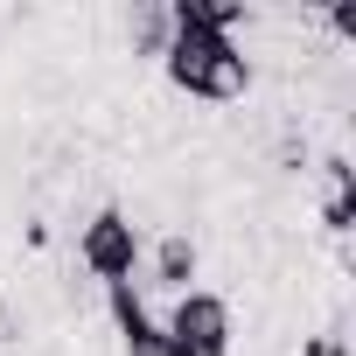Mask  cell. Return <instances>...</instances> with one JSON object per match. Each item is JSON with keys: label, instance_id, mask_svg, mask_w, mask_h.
<instances>
[{"label": "cell", "instance_id": "6da1fadb", "mask_svg": "<svg viewBox=\"0 0 356 356\" xmlns=\"http://www.w3.org/2000/svg\"><path fill=\"white\" fill-rule=\"evenodd\" d=\"M245 8L238 0H175L168 8V42H161V70L175 91L189 98H210V105H231L252 91V63L238 49V29Z\"/></svg>", "mask_w": 356, "mask_h": 356}, {"label": "cell", "instance_id": "7a4b0ae2", "mask_svg": "<svg viewBox=\"0 0 356 356\" xmlns=\"http://www.w3.org/2000/svg\"><path fill=\"white\" fill-rule=\"evenodd\" d=\"M77 259H84L91 280L126 286V280L140 273V231H133V217H126V210H98V217L77 231Z\"/></svg>", "mask_w": 356, "mask_h": 356}, {"label": "cell", "instance_id": "3957f363", "mask_svg": "<svg viewBox=\"0 0 356 356\" xmlns=\"http://www.w3.org/2000/svg\"><path fill=\"white\" fill-rule=\"evenodd\" d=\"M175 342H182L189 356H231V300L224 293H210V286H189V293H175V307H168V321H161Z\"/></svg>", "mask_w": 356, "mask_h": 356}, {"label": "cell", "instance_id": "277c9868", "mask_svg": "<svg viewBox=\"0 0 356 356\" xmlns=\"http://www.w3.org/2000/svg\"><path fill=\"white\" fill-rule=\"evenodd\" d=\"M105 307H112V321H119V342H126V356H189L182 342H175L154 314H147V300L133 293V280L126 286H105Z\"/></svg>", "mask_w": 356, "mask_h": 356}, {"label": "cell", "instance_id": "5b68a950", "mask_svg": "<svg viewBox=\"0 0 356 356\" xmlns=\"http://www.w3.org/2000/svg\"><path fill=\"white\" fill-rule=\"evenodd\" d=\"M189 280H196V245H189L182 231H168V238L154 245V280H147V286H161V293H189Z\"/></svg>", "mask_w": 356, "mask_h": 356}]
</instances>
